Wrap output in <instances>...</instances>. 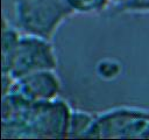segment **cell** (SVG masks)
Listing matches in <instances>:
<instances>
[{
  "mask_svg": "<svg viewBox=\"0 0 149 140\" xmlns=\"http://www.w3.org/2000/svg\"><path fill=\"white\" fill-rule=\"evenodd\" d=\"M57 64V55L51 40L21 34L9 63L1 74H8L19 79L36 71L56 70Z\"/></svg>",
  "mask_w": 149,
  "mask_h": 140,
  "instance_id": "cell-4",
  "label": "cell"
},
{
  "mask_svg": "<svg viewBox=\"0 0 149 140\" xmlns=\"http://www.w3.org/2000/svg\"><path fill=\"white\" fill-rule=\"evenodd\" d=\"M125 0H109V4H112V5H114V7L115 6H118V5H120V4H122Z\"/></svg>",
  "mask_w": 149,
  "mask_h": 140,
  "instance_id": "cell-10",
  "label": "cell"
},
{
  "mask_svg": "<svg viewBox=\"0 0 149 140\" xmlns=\"http://www.w3.org/2000/svg\"><path fill=\"white\" fill-rule=\"evenodd\" d=\"M12 91L30 102H49L59 98L62 80L55 70L36 71L15 79Z\"/></svg>",
  "mask_w": 149,
  "mask_h": 140,
  "instance_id": "cell-5",
  "label": "cell"
},
{
  "mask_svg": "<svg viewBox=\"0 0 149 140\" xmlns=\"http://www.w3.org/2000/svg\"><path fill=\"white\" fill-rule=\"evenodd\" d=\"M114 8L118 13L149 14V0H125Z\"/></svg>",
  "mask_w": 149,
  "mask_h": 140,
  "instance_id": "cell-8",
  "label": "cell"
},
{
  "mask_svg": "<svg viewBox=\"0 0 149 140\" xmlns=\"http://www.w3.org/2000/svg\"><path fill=\"white\" fill-rule=\"evenodd\" d=\"M95 117L97 114L88 111L72 108L69 119L68 138H87L95 121Z\"/></svg>",
  "mask_w": 149,
  "mask_h": 140,
  "instance_id": "cell-6",
  "label": "cell"
},
{
  "mask_svg": "<svg viewBox=\"0 0 149 140\" xmlns=\"http://www.w3.org/2000/svg\"><path fill=\"white\" fill-rule=\"evenodd\" d=\"M72 107L57 98L49 102H30L12 91L2 96L1 136L17 138H68Z\"/></svg>",
  "mask_w": 149,
  "mask_h": 140,
  "instance_id": "cell-1",
  "label": "cell"
},
{
  "mask_svg": "<svg viewBox=\"0 0 149 140\" xmlns=\"http://www.w3.org/2000/svg\"><path fill=\"white\" fill-rule=\"evenodd\" d=\"M120 70H121L120 63H118L115 60H112V58H104L97 65L98 75L105 79H112L119 76Z\"/></svg>",
  "mask_w": 149,
  "mask_h": 140,
  "instance_id": "cell-9",
  "label": "cell"
},
{
  "mask_svg": "<svg viewBox=\"0 0 149 140\" xmlns=\"http://www.w3.org/2000/svg\"><path fill=\"white\" fill-rule=\"evenodd\" d=\"M87 138L149 139V110L119 106L104 111L97 114Z\"/></svg>",
  "mask_w": 149,
  "mask_h": 140,
  "instance_id": "cell-3",
  "label": "cell"
},
{
  "mask_svg": "<svg viewBox=\"0 0 149 140\" xmlns=\"http://www.w3.org/2000/svg\"><path fill=\"white\" fill-rule=\"evenodd\" d=\"M21 30L17 27H14L6 20L2 19L1 28V71L6 70L9 60L16 48V44L21 37Z\"/></svg>",
  "mask_w": 149,
  "mask_h": 140,
  "instance_id": "cell-7",
  "label": "cell"
},
{
  "mask_svg": "<svg viewBox=\"0 0 149 140\" xmlns=\"http://www.w3.org/2000/svg\"><path fill=\"white\" fill-rule=\"evenodd\" d=\"M74 12L68 0H15L16 27L23 34L52 40L58 28Z\"/></svg>",
  "mask_w": 149,
  "mask_h": 140,
  "instance_id": "cell-2",
  "label": "cell"
}]
</instances>
